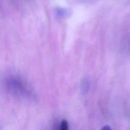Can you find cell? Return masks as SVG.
I'll list each match as a JSON object with an SVG mask.
<instances>
[{
	"label": "cell",
	"mask_w": 130,
	"mask_h": 130,
	"mask_svg": "<svg viewBox=\"0 0 130 130\" xmlns=\"http://www.w3.org/2000/svg\"><path fill=\"white\" fill-rule=\"evenodd\" d=\"M101 130H111V128L108 125H105L102 127Z\"/></svg>",
	"instance_id": "2"
},
{
	"label": "cell",
	"mask_w": 130,
	"mask_h": 130,
	"mask_svg": "<svg viewBox=\"0 0 130 130\" xmlns=\"http://www.w3.org/2000/svg\"><path fill=\"white\" fill-rule=\"evenodd\" d=\"M60 130H69L68 122L66 119H62L61 121Z\"/></svg>",
	"instance_id": "1"
}]
</instances>
